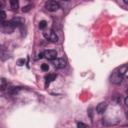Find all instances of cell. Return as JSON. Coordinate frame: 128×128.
Segmentation results:
<instances>
[{"instance_id":"1","label":"cell","mask_w":128,"mask_h":128,"mask_svg":"<svg viewBox=\"0 0 128 128\" xmlns=\"http://www.w3.org/2000/svg\"><path fill=\"white\" fill-rule=\"evenodd\" d=\"M18 25H19V23L15 19H13L11 21H1L0 22V31L5 34H11Z\"/></svg>"},{"instance_id":"2","label":"cell","mask_w":128,"mask_h":128,"mask_svg":"<svg viewBox=\"0 0 128 128\" xmlns=\"http://www.w3.org/2000/svg\"><path fill=\"white\" fill-rule=\"evenodd\" d=\"M45 9L47 11H50V12H54V11H57L59 8H60V5L58 2H56L55 0H49L45 3Z\"/></svg>"},{"instance_id":"3","label":"cell","mask_w":128,"mask_h":128,"mask_svg":"<svg viewBox=\"0 0 128 128\" xmlns=\"http://www.w3.org/2000/svg\"><path fill=\"white\" fill-rule=\"evenodd\" d=\"M43 36L50 42H57L58 41V36L53 30H46L43 32Z\"/></svg>"},{"instance_id":"4","label":"cell","mask_w":128,"mask_h":128,"mask_svg":"<svg viewBox=\"0 0 128 128\" xmlns=\"http://www.w3.org/2000/svg\"><path fill=\"white\" fill-rule=\"evenodd\" d=\"M122 78H123V76L119 73V71L115 70L113 72V74L111 75V82L114 83V84H120L121 81H122Z\"/></svg>"},{"instance_id":"5","label":"cell","mask_w":128,"mask_h":128,"mask_svg":"<svg viewBox=\"0 0 128 128\" xmlns=\"http://www.w3.org/2000/svg\"><path fill=\"white\" fill-rule=\"evenodd\" d=\"M43 57L48 60H55L57 57V52L55 50H46L43 52Z\"/></svg>"},{"instance_id":"6","label":"cell","mask_w":128,"mask_h":128,"mask_svg":"<svg viewBox=\"0 0 128 128\" xmlns=\"http://www.w3.org/2000/svg\"><path fill=\"white\" fill-rule=\"evenodd\" d=\"M54 66L56 67V68H64L65 66H66V60L64 59V58H58V59H56L55 60V62H54Z\"/></svg>"},{"instance_id":"7","label":"cell","mask_w":128,"mask_h":128,"mask_svg":"<svg viewBox=\"0 0 128 128\" xmlns=\"http://www.w3.org/2000/svg\"><path fill=\"white\" fill-rule=\"evenodd\" d=\"M106 109H107V103H106V102H100V103L97 105V107H96V111H97V113H99V114L104 113Z\"/></svg>"},{"instance_id":"8","label":"cell","mask_w":128,"mask_h":128,"mask_svg":"<svg viewBox=\"0 0 128 128\" xmlns=\"http://www.w3.org/2000/svg\"><path fill=\"white\" fill-rule=\"evenodd\" d=\"M9 2H10L11 9L13 11H17L19 7V0H9Z\"/></svg>"},{"instance_id":"9","label":"cell","mask_w":128,"mask_h":128,"mask_svg":"<svg viewBox=\"0 0 128 128\" xmlns=\"http://www.w3.org/2000/svg\"><path fill=\"white\" fill-rule=\"evenodd\" d=\"M55 78H56V75H55V74H49V75H47V76H46V78H45V79H46L45 86L47 87V86H48V85H49V84H50V83H51Z\"/></svg>"},{"instance_id":"10","label":"cell","mask_w":128,"mask_h":128,"mask_svg":"<svg viewBox=\"0 0 128 128\" xmlns=\"http://www.w3.org/2000/svg\"><path fill=\"white\" fill-rule=\"evenodd\" d=\"M46 24H47L46 21H44V20L40 21V23H39V28H40V29H44V28L46 27Z\"/></svg>"},{"instance_id":"11","label":"cell","mask_w":128,"mask_h":128,"mask_svg":"<svg viewBox=\"0 0 128 128\" xmlns=\"http://www.w3.org/2000/svg\"><path fill=\"white\" fill-rule=\"evenodd\" d=\"M5 17H6V13H5L4 11L0 10V22H1V21H4Z\"/></svg>"},{"instance_id":"12","label":"cell","mask_w":128,"mask_h":128,"mask_svg":"<svg viewBox=\"0 0 128 128\" xmlns=\"http://www.w3.org/2000/svg\"><path fill=\"white\" fill-rule=\"evenodd\" d=\"M41 69H42L43 71H48V69H49V65L44 63V64L41 65Z\"/></svg>"},{"instance_id":"13","label":"cell","mask_w":128,"mask_h":128,"mask_svg":"<svg viewBox=\"0 0 128 128\" xmlns=\"http://www.w3.org/2000/svg\"><path fill=\"white\" fill-rule=\"evenodd\" d=\"M30 8H31V5H28V6H26V7L23 8V11H24V12H27V11L30 10Z\"/></svg>"},{"instance_id":"14","label":"cell","mask_w":128,"mask_h":128,"mask_svg":"<svg viewBox=\"0 0 128 128\" xmlns=\"http://www.w3.org/2000/svg\"><path fill=\"white\" fill-rule=\"evenodd\" d=\"M5 6V1L4 0H0V10H1V8H3Z\"/></svg>"},{"instance_id":"15","label":"cell","mask_w":128,"mask_h":128,"mask_svg":"<svg viewBox=\"0 0 128 128\" xmlns=\"http://www.w3.org/2000/svg\"><path fill=\"white\" fill-rule=\"evenodd\" d=\"M77 126H78V127H87V125H86V124H83V123H78Z\"/></svg>"},{"instance_id":"16","label":"cell","mask_w":128,"mask_h":128,"mask_svg":"<svg viewBox=\"0 0 128 128\" xmlns=\"http://www.w3.org/2000/svg\"><path fill=\"white\" fill-rule=\"evenodd\" d=\"M24 62H25L24 60H19V65H23L22 63H24Z\"/></svg>"},{"instance_id":"17","label":"cell","mask_w":128,"mask_h":128,"mask_svg":"<svg viewBox=\"0 0 128 128\" xmlns=\"http://www.w3.org/2000/svg\"><path fill=\"white\" fill-rule=\"evenodd\" d=\"M123 1H124V3H126V4L128 3V0H123Z\"/></svg>"},{"instance_id":"18","label":"cell","mask_w":128,"mask_h":128,"mask_svg":"<svg viewBox=\"0 0 128 128\" xmlns=\"http://www.w3.org/2000/svg\"><path fill=\"white\" fill-rule=\"evenodd\" d=\"M62 1H68V0H62Z\"/></svg>"}]
</instances>
